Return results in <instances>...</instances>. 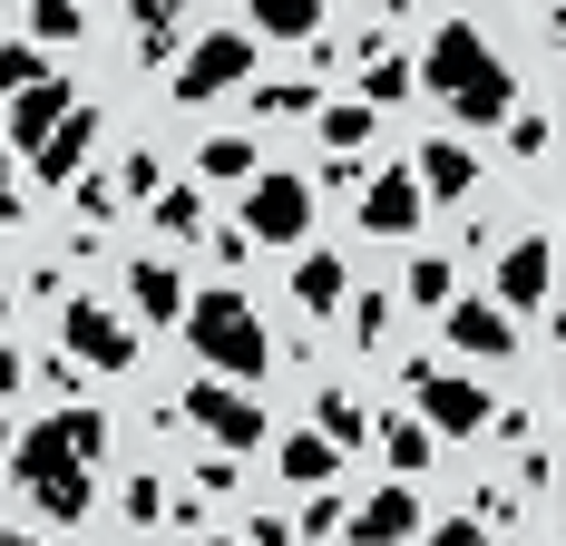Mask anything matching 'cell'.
Listing matches in <instances>:
<instances>
[{
	"instance_id": "1",
	"label": "cell",
	"mask_w": 566,
	"mask_h": 546,
	"mask_svg": "<svg viewBox=\"0 0 566 546\" xmlns=\"http://www.w3.org/2000/svg\"><path fill=\"white\" fill-rule=\"evenodd\" d=\"M108 459V410H50L40 430H20V449H10V479H20V497L50 517V527H78L88 517V469Z\"/></svg>"
},
{
	"instance_id": "2",
	"label": "cell",
	"mask_w": 566,
	"mask_h": 546,
	"mask_svg": "<svg viewBox=\"0 0 566 546\" xmlns=\"http://www.w3.org/2000/svg\"><path fill=\"white\" fill-rule=\"evenodd\" d=\"M420 88H430L459 127H509V108H517V78H509V59L489 50L479 20H440V30H430V50H420Z\"/></svg>"
},
{
	"instance_id": "3",
	"label": "cell",
	"mask_w": 566,
	"mask_h": 546,
	"mask_svg": "<svg viewBox=\"0 0 566 546\" xmlns=\"http://www.w3.org/2000/svg\"><path fill=\"white\" fill-rule=\"evenodd\" d=\"M186 342H196V361L216 371V381H264L274 371V342H264V313L234 293V283H206V293H186Z\"/></svg>"
},
{
	"instance_id": "4",
	"label": "cell",
	"mask_w": 566,
	"mask_h": 546,
	"mask_svg": "<svg viewBox=\"0 0 566 546\" xmlns=\"http://www.w3.org/2000/svg\"><path fill=\"white\" fill-rule=\"evenodd\" d=\"M244 78H254V30H206V40H186V50L167 59L176 108H206V98H226Z\"/></svg>"
},
{
	"instance_id": "5",
	"label": "cell",
	"mask_w": 566,
	"mask_h": 546,
	"mask_svg": "<svg viewBox=\"0 0 566 546\" xmlns=\"http://www.w3.org/2000/svg\"><path fill=\"white\" fill-rule=\"evenodd\" d=\"M186 420H196V439H216L226 459L264 449V400H254V381H216V371H196V390H186Z\"/></svg>"
},
{
	"instance_id": "6",
	"label": "cell",
	"mask_w": 566,
	"mask_h": 546,
	"mask_svg": "<svg viewBox=\"0 0 566 546\" xmlns=\"http://www.w3.org/2000/svg\"><path fill=\"white\" fill-rule=\"evenodd\" d=\"M303 234H313V186L283 166H254L244 176V244H303Z\"/></svg>"
},
{
	"instance_id": "7",
	"label": "cell",
	"mask_w": 566,
	"mask_h": 546,
	"mask_svg": "<svg viewBox=\"0 0 566 546\" xmlns=\"http://www.w3.org/2000/svg\"><path fill=\"white\" fill-rule=\"evenodd\" d=\"M400 381H410V410H420L430 439H479V420H489V390L479 381H459V371H440V361H410Z\"/></svg>"
},
{
	"instance_id": "8",
	"label": "cell",
	"mask_w": 566,
	"mask_h": 546,
	"mask_svg": "<svg viewBox=\"0 0 566 546\" xmlns=\"http://www.w3.org/2000/svg\"><path fill=\"white\" fill-rule=\"evenodd\" d=\"M59 351H69L78 371H137V332H127V313L88 303V293L59 313Z\"/></svg>"
},
{
	"instance_id": "9",
	"label": "cell",
	"mask_w": 566,
	"mask_h": 546,
	"mask_svg": "<svg viewBox=\"0 0 566 546\" xmlns=\"http://www.w3.org/2000/svg\"><path fill=\"white\" fill-rule=\"evenodd\" d=\"M499 313H537L547 293H557V234H517L509 254H499Z\"/></svg>"
},
{
	"instance_id": "10",
	"label": "cell",
	"mask_w": 566,
	"mask_h": 546,
	"mask_svg": "<svg viewBox=\"0 0 566 546\" xmlns=\"http://www.w3.org/2000/svg\"><path fill=\"white\" fill-rule=\"evenodd\" d=\"M440 332H450L469 361H509V351H517V313L479 303V293H450V303H440Z\"/></svg>"
},
{
	"instance_id": "11",
	"label": "cell",
	"mask_w": 566,
	"mask_h": 546,
	"mask_svg": "<svg viewBox=\"0 0 566 546\" xmlns=\"http://www.w3.org/2000/svg\"><path fill=\"white\" fill-rule=\"evenodd\" d=\"M342 537H352V546H410V537H420V497H410V479L371 489L361 507H342Z\"/></svg>"
},
{
	"instance_id": "12",
	"label": "cell",
	"mask_w": 566,
	"mask_h": 546,
	"mask_svg": "<svg viewBox=\"0 0 566 546\" xmlns=\"http://www.w3.org/2000/svg\"><path fill=\"white\" fill-rule=\"evenodd\" d=\"M352 216H361V234H420L430 196H420V176H410V166H391V176H371V186H361V206H352Z\"/></svg>"
},
{
	"instance_id": "13",
	"label": "cell",
	"mask_w": 566,
	"mask_h": 546,
	"mask_svg": "<svg viewBox=\"0 0 566 546\" xmlns=\"http://www.w3.org/2000/svg\"><path fill=\"white\" fill-rule=\"evenodd\" d=\"M69 108H78V98H69V78H59V69H50V78H30V88H10V137H0V147H10V157H30Z\"/></svg>"
},
{
	"instance_id": "14",
	"label": "cell",
	"mask_w": 566,
	"mask_h": 546,
	"mask_svg": "<svg viewBox=\"0 0 566 546\" xmlns=\"http://www.w3.org/2000/svg\"><path fill=\"white\" fill-rule=\"evenodd\" d=\"M88 157H98V108H69L50 137L30 147V176H40V186H69V176H78Z\"/></svg>"
},
{
	"instance_id": "15",
	"label": "cell",
	"mask_w": 566,
	"mask_h": 546,
	"mask_svg": "<svg viewBox=\"0 0 566 546\" xmlns=\"http://www.w3.org/2000/svg\"><path fill=\"white\" fill-rule=\"evenodd\" d=\"M352 50H361V108H400V98H410V59H400L381 30H361Z\"/></svg>"
},
{
	"instance_id": "16",
	"label": "cell",
	"mask_w": 566,
	"mask_h": 546,
	"mask_svg": "<svg viewBox=\"0 0 566 546\" xmlns=\"http://www.w3.org/2000/svg\"><path fill=\"white\" fill-rule=\"evenodd\" d=\"M127 303H137L147 323H176V313H186V273H176L167 254H137V264H127Z\"/></svg>"
},
{
	"instance_id": "17",
	"label": "cell",
	"mask_w": 566,
	"mask_h": 546,
	"mask_svg": "<svg viewBox=\"0 0 566 546\" xmlns=\"http://www.w3.org/2000/svg\"><path fill=\"white\" fill-rule=\"evenodd\" d=\"M410 176H420V196H440V206H459V196H469V186H479V157H469V147H459V137H430V147H420V166H410Z\"/></svg>"
},
{
	"instance_id": "18",
	"label": "cell",
	"mask_w": 566,
	"mask_h": 546,
	"mask_svg": "<svg viewBox=\"0 0 566 546\" xmlns=\"http://www.w3.org/2000/svg\"><path fill=\"white\" fill-rule=\"evenodd\" d=\"M371 439H381V459H391V479H420V469L440 459V439L420 430V410H400V420H371Z\"/></svg>"
},
{
	"instance_id": "19",
	"label": "cell",
	"mask_w": 566,
	"mask_h": 546,
	"mask_svg": "<svg viewBox=\"0 0 566 546\" xmlns=\"http://www.w3.org/2000/svg\"><path fill=\"white\" fill-rule=\"evenodd\" d=\"M293 303H303V313H342V303H352L342 254H303V264H293Z\"/></svg>"
},
{
	"instance_id": "20",
	"label": "cell",
	"mask_w": 566,
	"mask_h": 546,
	"mask_svg": "<svg viewBox=\"0 0 566 546\" xmlns=\"http://www.w3.org/2000/svg\"><path fill=\"white\" fill-rule=\"evenodd\" d=\"M371 127H381V108H361V98H333V108H313V137H323L333 157L371 147Z\"/></svg>"
},
{
	"instance_id": "21",
	"label": "cell",
	"mask_w": 566,
	"mask_h": 546,
	"mask_svg": "<svg viewBox=\"0 0 566 546\" xmlns=\"http://www.w3.org/2000/svg\"><path fill=\"white\" fill-rule=\"evenodd\" d=\"M333 469H342V449H333L323 430L283 439V479H293V489H333Z\"/></svg>"
},
{
	"instance_id": "22",
	"label": "cell",
	"mask_w": 566,
	"mask_h": 546,
	"mask_svg": "<svg viewBox=\"0 0 566 546\" xmlns=\"http://www.w3.org/2000/svg\"><path fill=\"white\" fill-rule=\"evenodd\" d=\"M244 108L274 127V117H313V108H323V88H313V78H264V88H244Z\"/></svg>"
},
{
	"instance_id": "23",
	"label": "cell",
	"mask_w": 566,
	"mask_h": 546,
	"mask_svg": "<svg viewBox=\"0 0 566 546\" xmlns=\"http://www.w3.org/2000/svg\"><path fill=\"white\" fill-rule=\"evenodd\" d=\"M313 420H323V439H333L342 459H352V449H371V420H361V400H352V390H323V400H313Z\"/></svg>"
},
{
	"instance_id": "24",
	"label": "cell",
	"mask_w": 566,
	"mask_h": 546,
	"mask_svg": "<svg viewBox=\"0 0 566 546\" xmlns=\"http://www.w3.org/2000/svg\"><path fill=\"white\" fill-rule=\"evenodd\" d=\"M323 0H254V40H313Z\"/></svg>"
},
{
	"instance_id": "25",
	"label": "cell",
	"mask_w": 566,
	"mask_h": 546,
	"mask_svg": "<svg viewBox=\"0 0 566 546\" xmlns=\"http://www.w3.org/2000/svg\"><path fill=\"white\" fill-rule=\"evenodd\" d=\"M147 206H157V224H167L176 244H196V234H206V186H157Z\"/></svg>"
},
{
	"instance_id": "26",
	"label": "cell",
	"mask_w": 566,
	"mask_h": 546,
	"mask_svg": "<svg viewBox=\"0 0 566 546\" xmlns=\"http://www.w3.org/2000/svg\"><path fill=\"white\" fill-rule=\"evenodd\" d=\"M254 137H206V157H196V176H206V186H244V176H254Z\"/></svg>"
},
{
	"instance_id": "27",
	"label": "cell",
	"mask_w": 566,
	"mask_h": 546,
	"mask_svg": "<svg viewBox=\"0 0 566 546\" xmlns=\"http://www.w3.org/2000/svg\"><path fill=\"white\" fill-rule=\"evenodd\" d=\"M400 293H410L420 313H440V303H450V293H459V264H450V254H420V264L400 273Z\"/></svg>"
},
{
	"instance_id": "28",
	"label": "cell",
	"mask_w": 566,
	"mask_h": 546,
	"mask_svg": "<svg viewBox=\"0 0 566 546\" xmlns=\"http://www.w3.org/2000/svg\"><path fill=\"white\" fill-rule=\"evenodd\" d=\"M78 30H88V0H30V40H59L69 50Z\"/></svg>"
},
{
	"instance_id": "29",
	"label": "cell",
	"mask_w": 566,
	"mask_h": 546,
	"mask_svg": "<svg viewBox=\"0 0 566 546\" xmlns=\"http://www.w3.org/2000/svg\"><path fill=\"white\" fill-rule=\"evenodd\" d=\"M30 78H50V50H40V40H0V98L30 88Z\"/></svg>"
},
{
	"instance_id": "30",
	"label": "cell",
	"mask_w": 566,
	"mask_h": 546,
	"mask_svg": "<svg viewBox=\"0 0 566 546\" xmlns=\"http://www.w3.org/2000/svg\"><path fill=\"white\" fill-rule=\"evenodd\" d=\"M127 527H167V489L157 479H127Z\"/></svg>"
},
{
	"instance_id": "31",
	"label": "cell",
	"mask_w": 566,
	"mask_h": 546,
	"mask_svg": "<svg viewBox=\"0 0 566 546\" xmlns=\"http://www.w3.org/2000/svg\"><path fill=\"white\" fill-rule=\"evenodd\" d=\"M69 186H78V216H98V224L117 216V176H88V166H78Z\"/></svg>"
},
{
	"instance_id": "32",
	"label": "cell",
	"mask_w": 566,
	"mask_h": 546,
	"mask_svg": "<svg viewBox=\"0 0 566 546\" xmlns=\"http://www.w3.org/2000/svg\"><path fill=\"white\" fill-rule=\"evenodd\" d=\"M381 332H391V293H361L352 303V342H381Z\"/></svg>"
},
{
	"instance_id": "33",
	"label": "cell",
	"mask_w": 566,
	"mask_h": 546,
	"mask_svg": "<svg viewBox=\"0 0 566 546\" xmlns=\"http://www.w3.org/2000/svg\"><path fill=\"white\" fill-rule=\"evenodd\" d=\"M196 497H234V459L216 449V459H196Z\"/></svg>"
},
{
	"instance_id": "34",
	"label": "cell",
	"mask_w": 566,
	"mask_h": 546,
	"mask_svg": "<svg viewBox=\"0 0 566 546\" xmlns=\"http://www.w3.org/2000/svg\"><path fill=\"white\" fill-rule=\"evenodd\" d=\"M117 196H157V157H147V147L117 166Z\"/></svg>"
},
{
	"instance_id": "35",
	"label": "cell",
	"mask_w": 566,
	"mask_h": 546,
	"mask_svg": "<svg viewBox=\"0 0 566 546\" xmlns=\"http://www.w3.org/2000/svg\"><path fill=\"white\" fill-rule=\"evenodd\" d=\"M293 537H342V497H313V517H293Z\"/></svg>"
},
{
	"instance_id": "36",
	"label": "cell",
	"mask_w": 566,
	"mask_h": 546,
	"mask_svg": "<svg viewBox=\"0 0 566 546\" xmlns=\"http://www.w3.org/2000/svg\"><path fill=\"white\" fill-rule=\"evenodd\" d=\"M479 537H489L479 517H440V527H430V537H420V546H479Z\"/></svg>"
},
{
	"instance_id": "37",
	"label": "cell",
	"mask_w": 566,
	"mask_h": 546,
	"mask_svg": "<svg viewBox=\"0 0 566 546\" xmlns=\"http://www.w3.org/2000/svg\"><path fill=\"white\" fill-rule=\"evenodd\" d=\"M517 117V108H509ZM509 147H517V157H547V117H517V127H509Z\"/></svg>"
},
{
	"instance_id": "38",
	"label": "cell",
	"mask_w": 566,
	"mask_h": 546,
	"mask_svg": "<svg viewBox=\"0 0 566 546\" xmlns=\"http://www.w3.org/2000/svg\"><path fill=\"white\" fill-rule=\"evenodd\" d=\"M244 546H293V517H254V527H244Z\"/></svg>"
},
{
	"instance_id": "39",
	"label": "cell",
	"mask_w": 566,
	"mask_h": 546,
	"mask_svg": "<svg viewBox=\"0 0 566 546\" xmlns=\"http://www.w3.org/2000/svg\"><path fill=\"white\" fill-rule=\"evenodd\" d=\"M20 216H30V206L10 196V147H0V224H20Z\"/></svg>"
},
{
	"instance_id": "40",
	"label": "cell",
	"mask_w": 566,
	"mask_h": 546,
	"mask_svg": "<svg viewBox=\"0 0 566 546\" xmlns=\"http://www.w3.org/2000/svg\"><path fill=\"white\" fill-rule=\"evenodd\" d=\"M20 371H30V361H20V351H10V342H0V400H10V390H20Z\"/></svg>"
},
{
	"instance_id": "41",
	"label": "cell",
	"mask_w": 566,
	"mask_h": 546,
	"mask_svg": "<svg viewBox=\"0 0 566 546\" xmlns=\"http://www.w3.org/2000/svg\"><path fill=\"white\" fill-rule=\"evenodd\" d=\"M0 546H40V537H30V527H10V537H0Z\"/></svg>"
},
{
	"instance_id": "42",
	"label": "cell",
	"mask_w": 566,
	"mask_h": 546,
	"mask_svg": "<svg viewBox=\"0 0 566 546\" xmlns=\"http://www.w3.org/2000/svg\"><path fill=\"white\" fill-rule=\"evenodd\" d=\"M206 546H234V537H206Z\"/></svg>"
},
{
	"instance_id": "43",
	"label": "cell",
	"mask_w": 566,
	"mask_h": 546,
	"mask_svg": "<svg viewBox=\"0 0 566 546\" xmlns=\"http://www.w3.org/2000/svg\"><path fill=\"white\" fill-rule=\"evenodd\" d=\"M479 546H489V537H479Z\"/></svg>"
}]
</instances>
